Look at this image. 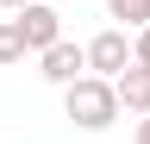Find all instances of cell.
Returning <instances> with one entry per match:
<instances>
[{
    "label": "cell",
    "mask_w": 150,
    "mask_h": 144,
    "mask_svg": "<svg viewBox=\"0 0 150 144\" xmlns=\"http://www.w3.org/2000/svg\"><path fill=\"white\" fill-rule=\"evenodd\" d=\"M13 25H19V38H25V50H31V57H44V50L63 38V13H56V6H44V0H31L25 13H13Z\"/></svg>",
    "instance_id": "cell-3"
},
{
    "label": "cell",
    "mask_w": 150,
    "mask_h": 144,
    "mask_svg": "<svg viewBox=\"0 0 150 144\" xmlns=\"http://www.w3.org/2000/svg\"><path fill=\"white\" fill-rule=\"evenodd\" d=\"M38 75H44V82H56V88L81 82V75H88V44H69V38H56L44 57H38Z\"/></svg>",
    "instance_id": "cell-4"
},
{
    "label": "cell",
    "mask_w": 150,
    "mask_h": 144,
    "mask_svg": "<svg viewBox=\"0 0 150 144\" xmlns=\"http://www.w3.org/2000/svg\"><path fill=\"white\" fill-rule=\"evenodd\" d=\"M0 6H6V13H25V6H31V0H0Z\"/></svg>",
    "instance_id": "cell-10"
},
{
    "label": "cell",
    "mask_w": 150,
    "mask_h": 144,
    "mask_svg": "<svg viewBox=\"0 0 150 144\" xmlns=\"http://www.w3.org/2000/svg\"><path fill=\"white\" fill-rule=\"evenodd\" d=\"M63 113L81 125V132H106V125L119 119V88L106 75H81V82L63 88Z\"/></svg>",
    "instance_id": "cell-1"
},
{
    "label": "cell",
    "mask_w": 150,
    "mask_h": 144,
    "mask_svg": "<svg viewBox=\"0 0 150 144\" xmlns=\"http://www.w3.org/2000/svg\"><path fill=\"white\" fill-rule=\"evenodd\" d=\"M25 57H31V50H25V38H19V25L0 19V69H6V63H25Z\"/></svg>",
    "instance_id": "cell-7"
},
{
    "label": "cell",
    "mask_w": 150,
    "mask_h": 144,
    "mask_svg": "<svg viewBox=\"0 0 150 144\" xmlns=\"http://www.w3.org/2000/svg\"><path fill=\"white\" fill-rule=\"evenodd\" d=\"M131 63H138V44H131V31L106 25V31H94V38H88V75H106V82H119Z\"/></svg>",
    "instance_id": "cell-2"
},
{
    "label": "cell",
    "mask_w": 150,
    "mask_h": 144,
    "mask_svg": "<svg viewBox=\"0 0 150 144\" xmlns=\"http://www.w3.org/2000/svg\"><path fill=\"white\" fill-rule=\"evenodd\" d=\"M131 44H138V57L150 63V25H144V31H138V38H131Z\"/></svg>",
    "instance_id": "cell-8"
},
{
    "label": "cell",
    "mask_w": 150,
    "mask_h": 144,
    "mask_svg": "<svg viewBox=\"0 0 150 144\" xmlns=\"http://www.w3.org/2000/svg\"><path fill=\"white\" fill-rule=\"evenodd\" d=\"M131 144H150V113L138 119V138H131Z\"/></svg>",
    "instance_id": "cell-9"
},
{
    "label": "cell",
    "mask_w": 150,
    "mask_h": 144,
    "mask_svg": "<svg viewBox=\"0 0 150 144\" xmlns=\"http://www.w3.org/2000/svg\"><path fill=\"white\" fill-rule=\"evenodd\" d=\"M112 88H119V113H138V119L150 113V63H144V57L131 63V69H125Z\"/></svg>",
    "instance_id": "cell-5"
},
{
    "label": "cell",
    "mask_w": 150,
    "mask_h": 144,
    "mask_svg": "<svg viewBox=\"0 0 150 144\" xmlns=\"http://www.w3.org/2000/svg\"><path fill=\"white\" fill-rule=\"evenodd\" d=\"M106 19L119 25V31H131V38H138V31L150 25V0H106Z\"/></svg>",
    "instance_id": "cell-6"
}]
</instances>
